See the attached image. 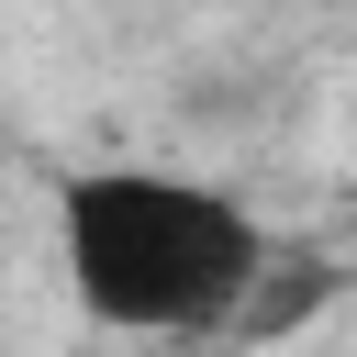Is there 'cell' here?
Segmentation results:
<instances>
[{"label": "cell", "instance_id": "1", "mask_svg": "<svg viewBox=\"0 0 357 357\" xmlns=\"http://www.w3.org/2000/svg\"><path fill=\"white\" fill-rule=\"evenodd\" d=\"M56 268L67 301L100 335H145V346H190L257 312V290L279 279L268 223L178 167H78L56 178Z\"/></svg>", "mask_w": 357, "mask_h": 357}]
</instances>
